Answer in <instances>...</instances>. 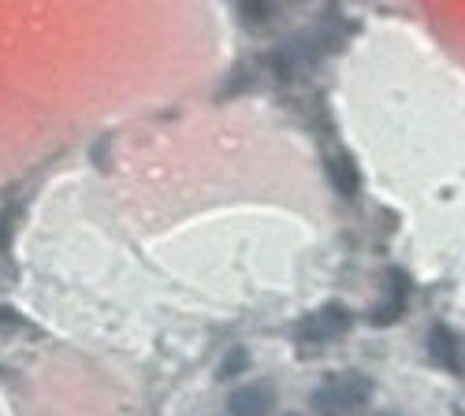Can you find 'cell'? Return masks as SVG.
<instances>
[{
  "mask_svg": "<svg viewBox=\"0 0 465 416\" xmlns=\"http://www.w3.org/2000/svg\"><path fill=\"white\" fill-rule=\"evenodd\" d=\"M372 398V380L358 372H342L324 380L313 394V409L321 416H351L358 405H365Z\"/></svg>",
  "mask_w": 465,
  "mask_h": 416,
  "instance_id": "obj_1",
  "label": "cell"
},
{
  "mask_svg": "<svg viewBox=\"0 0 465 416\" xmlns=\"http://www.w3.org/2000/svg\"><path fill=\"white\" fill-rule=\"evenodd\" d=\"M346 327H351V316H346V309L328 305V309H321L317 316L302 320L298 338H302V343H328V338H339Z\"/></svg>",
  "mask_w": 465,
  "mask_h": 416,
  "instance_id": "obj_2",
  "label": "cell"
},
{
  "mask_svg": "<svg viewBox=\"0 0 465 416\" xmlns=\"http://www.w3.org/2000/svg\"><path fill=\"white\" fill-rule=\"evenodd\" d=\"M276 394L268 383H246V387H235L227 398V412L231 416H268V409H272Z\"/></svg>",
  "mask_w": 465,
  "mask_h": 416,
  "instance_id": "obj_3",
  "label": "cell"
},
{
  "mask_svg": "<svg viewBox=\"0 0 465 416\" xmlns=\"http://www.w3.org/2000/svg\"><path fill=\"white\" fill-rule=\"evenodd\" d=\"M429 357H432L440 368H447V372H465V364H461V350H458V338H454L443 324H436V327L429 331Z\"/></svg>",
  "mask_w": 465,
  "mask_h": 416,
  "instance_id": "obj_4",
  "label": "cell"
},
{
  "mask_svg": "<svg viewBox=\"0 0 465 416\" xmlns=\"http://www.w3.org/2000/svg\"><path fill=\"white\" fill-rule=\"evenodd\" d=\"M387 283H391V290H387V297H391V305H383V309H376V324H391V320H399L402 316V309H406V294H410V283H406V276L395 268V272H387Z\"/></svg>",
  "mask_w": 465,
  "mask_h": 416,
  "instance_id": "obj_5",
  "label": "cell"
},
{
  "mask_svg": "<svg viewBox=\"0 0 465 416\" xmlns=\"http://www.w3.org/2000/svg\"><path fill=\"white\" fill-rule=\"evenodd\" d=\"M328 175H331L335 190H339L342 198H354V194H358V171L351 168V160H346V157H331V160H328Z\"/></svg>",
  "mask_w": 465,
  "mask_h": 416,
  "instance_id": "obj_6",
  "label": "cell"
},
{
  "mask_svg": "<svg viewBox=\"0 0 465 416\" xmlns=\"http://www.w3.org/2000/svg\"><path fill=\"white\" fill-rule=\"evenodd\" d=\"M246 364H250V353L242 346H235V350H227V357L220 361L216 375H220V380H235L239 372H246Z\"/></svg>",
  "mask_w": 465,
  "mask_h": 416,
  "instance_id": "obj_7",
  "label": "cell"
},
{
  "mask_svg": "<svg viewBox=\"0 0 465 416\" xmlns=\"http://www.w3.org/2000/svg\"><path fill=\"white\" fill-rule=\"evenodd\" d=\"M15 219H19L15 208H0V249H8L12 231H15Z\"/></svg>",
  "mask_w": 465,
  "mask_h": 416,
  "instance_id": "obj_8",
  "label": "cell"
}]
</instances>
